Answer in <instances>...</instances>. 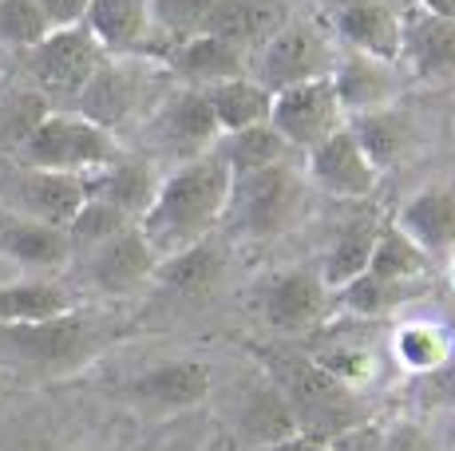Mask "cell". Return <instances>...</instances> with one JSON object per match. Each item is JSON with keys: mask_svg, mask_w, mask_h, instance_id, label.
Here are the masks:
<instances>
[{"mask_svg": "<svg viewBox=\"0 0 455 451\" xmlns=\"http://www.w3.org/2000/svg\"><path fill=\"white\" fill-rule=\"evenodd\" d=\"M226 198H230V167L218 151H210L166 170L151 210L135 226L143 230V238L151 241L159 257L179 254V249L218 233Z\"/></svg>", "mask_w": 455, "mask_h": 451, "instance_id": "1", "label": "cell"}, {"mask_svg": "<svg viewBox=\"0 0 455 451\" xmlns=\"http://www.w3.org/2000/svg\"><path fill=\"white\" fill-rule=\"evenodd\" d=\"M253 357H258V368L269 376V384L290 404L297 431H305V436L332 439L369 420V407L361 404V392L337 384L329 372H321L313 364L305 349H293L290 341H274V344H258Z\"/></svg>", "mask_w": 455, "mask_h": 451, "instance_id": "2", "label": "cell"}, {"mask_svg": "<svg viewBox=\"0 0 455 451\" xmlns=\"http://www.w3.org/2000/svg\"><path fill=\"white\" fill-rule=\"evenodd\" d=\"M313 210V186L301 167L277 162V167L253 170L230 178V198L218 233L234 241H269L297 230Z\"/></svg>", "mask_w": 455, "mask_h": 451, "instance_id": "3", "label": "cell"}, {"mask_svg": "<svg viewBox=\"0 0 455 451\" xmlns=\"http://www.w3.org/2000/svg\"><path fill=\"white\" fill-rule=\"evenodd\" d=\"M124 333L127 320L76 309V313L36 320V325H0V357L28 364L44 376H68L92 364Z\"/></svg>", "mask_w": 455, "mask_h": 451, "instance_id": "4", "label": "cell"}, {"mask_svg": "<svg viewBox=\"0 0 455 451\" xmlns=\"http://www.w3.org/2000/svg\"><path fill=\"white\" fill-rule=\"evenodd\" d=\"M171 88H174V80L159 59L108 56L100 67H95L92 80H87L80 99L72 103V111L84 119H92V123L103 127V131L119 135L131 123H143Z\"/></svg>", "mask_w": 455, "mask_h": 451, "instance_id": "5", "label": "cell"}, {"mask_svg": "<svg viewBox=\"0 0 455 451\" xmlns=\"http://www.w3.org/2000/svg\"><path fill=\"white\" fill-rule=\"evenodd\" d=\"M119 154H124L119 135L103 131L76 111H48L28 131V138L16 146L20 167L60 170V175H92V170L116 162Z\"/></svg>", "mask_w": 455, "mask_h": 451, "instance_id": "6", "label": "cell"}, {"mask_svg": "<svg viewBox=\"0 0 455 451\" xmlns=\"http://www.w3.org/2000/svg\"><path fill=\"white\" fill-rule=\"evenodd\" d=\"M253 313L274 341L313 336L332 313V293L321 281L317 265H290V270L266 277L253 293Z\"/></svg>", "mask_w": 455, "mask_h": 451, "instance_id": "7", "label": "cell"}, {"mask_svg": "<svg viewBox=\"0 0 455 451\" xmlns=\"http://www.w3.org/2000/svg\"><path fill=\"white\" fill-rule=\"evenodd\" d=\"M24 56H28L32 91H40L48 103H68L72 111V103L80 99V91L95 75V67L108 59V51L87 32V24H76V28H52Z\"/></svg>", "mask_w": 455, "mask_h": 451, "instance_id": "8", "label": "cell"}, {"mask_svg": "<svg viewBox=\"0 0 455 451\" xmlns=\"http://www.w3.org/2000/svg\"><path fill=\"white\" fill-rule=\"evenodd\" d=\"M143 138L159 154H171L174 167H179V162L214 151L222 131H218V119L210 111L206 91L174 83L159 99V107L143 119Z\"/></svg>", "mask_w": 455, "mask_h": 451, "instance_id": "9", "label": "cell"}, {"mask_svg": "<svg viewBox=\"0 0 455 451\" xmlns=\"http://www.w3.org/2000/svg\"><path fill=\"white\" fill-rule=\"evenodd\" d=\"M253 59H258L253 80H258L269 95H277L285 88H297V83L325 80L332 72V64H337V51H332L329 36L317 28V24L290 20Z\"/></svg>", "mask_w": 455, "mask_h": 451, "instance_id": "10", "label": "cell"}, {"mask_svg": "<svg viewBox=\"0 0 455 451\" xmlns=\"http://www.w3.org/2000/svg\"><path fill=\"white\" fill-rule=\"evenodd\" d=\"M269 127L285 138L290 151H313L321 138H329L337 127H345V111L332 91V80H309L285 88L269 103Z\"/></svg>", "mask_w": 455, "mask_h": 451, "instance_id": "11", "label": "cell"}, {"mask_svg": "<svg viewBox=\"0 0 455 451\" xmlns=\"http://www.w3.org/2000/svg\"><path fill=\"white\" fill-rule=\"evenodd\" d=\"M305 178L313 190H325L329 198H345V202H361L376 190L380 170L369 162L353 131L337 127L329 138H321L313 151H305Z\"/></svg>", "mask_w": 455, "mask_h": 451, "instance_id": "12", "label": "cell"}, {"mask_svg": "<svg viewBox=\"0 0 455 451\" xmlns=\"http://www.w3.org/2000/svg\"><path fill=\"white\" fill-rule=\"evenodd\" d=\"M155 265H159V254L151 249V241L143 238L139 226H127L124 233L100 241L95 249L84 254L87 281L100 293H108V297H131V293H139L143 285H151Z\"/></svg>", "mask_w": 455, "mask_h": 451, "instance_id": "13", "label": "cell"}, {"mask_svg": "<svg viewBox=\"0 0 455 451\" xmlns=\"http://www.w3.org/2000/svg\"><path fill=\"white\" fill-rule=\"evenodd\" d=\"M412 80L443 83L455 80V20L435 16L419 4L400 12V59Z\"/></svg>", "mask_w": 455, "mask_h": 451, "instance_id": "14", "label": "cell"}, {"mask_svg": "<svg viewBox=\"0 0 455 451\" xmlns=\"http://www.w3.org/2000/svg\"><path fill=\"white\" fill-rule=\"evenodd\" d=\"M131 400L151 407V412H190V407L206 404L214 392V368L198 357H179L151 364L131 380Z\"/></svg>", "mask_w": 455, "mask_h": 451, "instance_id": "15", "label": "cell"}, {"mask_svg": "<svg viewBox=\"0 0 455 451\" xmlns=\"http://www.w3.org/2000/svg\"><path fill=\"white\" fill-rule=\"evenodd\" d=\"M392 226L412 241L419 254L432 257L435 265H448V257L455 254V186L451 182L419 186L392 214Z\"/></svg>", "mask_w": 455, "mask_h": 451, "instance_id": "16", "label": "cell"}, {"mask_svg": "<svg viewBox=\"0 0 455 451\" xmlns=\"http://www.w3.org/2000/svg\"><path fill=\"white\" fill-rule=\"evenodd\" d=\"M329 80H332V91H337L345 119L364 115V111L396 107L400 91H404V72H400V64L361 56V51H340Z\"/></svg>", "mask_w": 455, "mask_h": 451, "instance_id": "17", "label": "cell"}, {"mask_svg": "<svg viewBox=\"0 0 455 451\" xmlns=\"http://www.w3.org/2000/svg\"><path fill=\"white\" fill-rule=\"evenodd\" d=\"M87 202V190L80 175H60V170H32L20 167L12 175V190H8V210L36 218L44 226H60L68 230L72 218Z\"/></svg>", "mask_w": 455, "mask_h": 451, "instance_id": "18", "label": "cell"}, {"mask_svg": "<svg viewBox=\"0 0 455 451\" xmlns=\"http://www.w3.org/2000/svg\"><path fill=\"white\" fill-rule=\"evenodd\" d=\"M163 175L166 170L155 159H147V154H119L116 162H108V167L92 170V175H80V178H84L87 198L116 206L119 214L139 222L151 210L155 194H159V186H163Z\"/></svg>", "mask_w": 455, "mask_h": 451, "instance_id": "19", "label": "cell"}, {"mask_svg": "<svg viewBox=\"0 0 455 451\" xmlns=\"http://www.w3.org/2000/svg\"><path fill=\"white\" fill-rule=\"evenodd\" d=\"M290 20H293L290 0H218L206 32L218 40H226V44H234L250 59V56H258Z\"/></svg>", "mask_w": 455, "mask_h": 451, "instance_id": "20", "label": "cell"}, {"mask_svg": "<svg viewBox=\"0 0 455 451\" xmlns=\"http://www.w3.org/2000/svg\"><path fill=\"white\" fill-rule=\"evenodd\" d=\"M332 32L345 51H361L372 59H400V12L388 0H345L332 16Z\"/></svg>", "mask_w": 455, "mask_h": 451, "instance_id": "21", "label": "cell"}, {"mask_svg": "<svg viewBox=\"0 0 455 451\" xmlns=\"http://www.w3.org/2000/svg\"><path fill=\"white\" fill-rule=\"evenodd\" d=\"M159 64L171 72V80L179 83V88H214V83H226V80H238V75H250V59L242 56L234 44H226V40L210 36V32H203V36L195 40H182V44H174L166 56L159 59Z\"/></svg>", "mask_w": 455, "mask_h": 451, "instance_id": "22", "label": "cell"}, {"mask_svg": "<svg viewBox=\"0 0 455 451\" xmlns=\"http://www.w3.org/2000/svg\"><path fill=\"white\" fill-rule=\"evenodd\" d=\"M0 254L12 257L24 270L56 273L72 262L76 249L68 241V230H60V226H44L36 218H24V214L0 210Z\"/></svg>", "mask_w": 455, "mask_h": 451, "instance_id": "23", "label": "cell"}, {"mask_svg": "<svg viewBox=\"0 0 455 451\" xmlns=\"http://www.w3.org/2000/svg\"><path fill=\"white\" fill-rule=\"evenodd\" d=\"M84 24L108 56H139L151 36V0H92Z\"/></svg>", "mask_w": 455, "mask_h": 451, "instance_id": "24", "label": "cell"}, {"mask_svg": "<svg viewBox=\"0 0 455 451\" xmlns=\"http://www.w3.org/2000/svg\"><path fill=\"white\" fill-rule=\"evenodd\" d=\"M353 138L361 143V151L369 154V162L376 170H388L412 151L416 143V127H412V115L404 107H384V111H364V115H348L345 119Z\"/></svg>", "mask_w": 455, "mask_h": 451, "instance_id": "25", "label": "cell"}, {"mask_svg": "<svg viewBox=\"0 0 455 451\" xmlns=\"http://www.w3.org/2000/svg\"><path fill=\"white\" fill-rule=\"evenodd\" d=\"M80 309V293L52 277H28V281L0 285V325H36Z\"/></svg>", "mask_w": 455, "mask_h": 451, "instance_id": "26", "label": "cell"}, {"mask_svg": "<svg viewBox=\"0 0 455 451\" xmlns=\"http://www.w3.org/2000/svg\"><path fill=\"white\" fill-rule=\"evenodd\" d=\"M234 423H238V436L246 439V451L269 447V444H277V439H285L297 431L290 404H285L282 392L269 384L266 372H258V380L246 388V396H242V404H238V420Z\"/></svg>", "mask_w": 455, "mask_h": 451, "instance_id": "27", "label": "cell"}, {"mask_svg": "<svg viewBox=\"0 0 455 451\" xmlns=\"http://www.w3.org/2000/svg\"><path fill=\"white\" fill-rule=\"evenodd\" d=\"M222 273H226V241L222 233H210V238L179 249V254L159 257L155 285L174 293H206L210 285L222 281Z\"/></svg>", "mask_w": 455, "mask_h": 451, "instance_id": "28", "label": "cell"}, {"mask_svg": "<svg viewBox=\"0 0 455 451\" xmlns=\"http://www.w3.org/2000/svg\"><path fill=\"white\" fill-rule=\"evenodd\" d=\"M392 360L396 368H404L408 376H432V372L448 368L455 357V341L448 333V325L427 317H412L392 333Z\"/></svg>", "mask_w": 455, "mask_h": 451, "instance_id": "29", "label": "cell"}, {"mask_svg": "<svg viewBox=\"0 0 455 451\" xmlns=\"http://www.w3.org/2000/svg\"><path fill=\"white\" fill-rule=\"evenodd\" d=\"M380 218H353L337 230V238L329 241L325 257H321V281H325L329 293L345 289L353 277H361L372 262V249H376V238H380Z\"/></svg>", "mask_w": 455, "mask_h": 451, "instance_id": "30", "label": "cell"}, {"mask_svg": "<svg viewBox=\"0 0 455 451\" xmlns=\"http://www.w3.org/2000/svg\"><path fill=\"white\" fill-rule=\"evenodd\" d=\"M218 0H151V36L139 56L163 59L182 40H195L210 28Z\"/></svg>", "mask_w": 455, "mask_h": 451, "instance_id": "31", "label": "cell"}, {"mask_svg": "<svg viewBox=\"0 0 455 451\" xmlns=\"http://www.w3.org/2000/svg\"><path fill=\"white\" fill-rule=\"evenodd\" d=\"M369 273L384 277V281H392V285H404V289H412V293H424L435 277V262L427 254H419L392 222H384L380 238H376V249H372Z\"/></svg>", "mask_w": 455, "mask_h": 451, "instance_id": "32", "label": "cell"}, {"mask_svg": "<svg viewBox=\"0 0 455 451\" xmlns=\"http://www.w3.org/2000/svg\"><path fill=\"white\" fill-rule=\"evenodd\" d=\"M206 99L218 119V131L234 135V131H246V127L269 123V103H274V95L261 88L253 75H238V80L206 88Z\"/></svg>", "mask_w": 455, "mask_h": 451, "instance_id": "33", "label": "cell"}, {"mask_svg": "<svg viewBox=\"0 0 455 451\" xmlns=\"http://www.w3.org/2000/svg\"><path fill=\"white\" fill-rule=\"evenodd\" d=\"M416 297L419 293L404 289V285H392V281H384V277L364 270L361 277H353L345 289L332 293V309L356 317V320H384V317L400 313L404 305H412Z\"/></svg>", "mask_w": 455, "mask_h": 451, "instance_id": "34", "label": "cell"}, {"mask_svg": "<svg viewBox=\"0 0 455 451\" xmlns=\"http://www.w3.org/2000/svg\"><path fill=\"white\" fill-rule=\"evenodd\" d=\"M305 352H309L313 364H317L321 372H329L337 384L353 388V392H361L364 384H372L376 372H380L376 352L364 341H356V336H329V341H313V344H305Z\"/></svg>", "mask_w": 455, "mask_h": 451, "instance_id": "35", "label": "cell"}, {"mask_svg": "<svg viewBox=\"0 0 455 451\" xmlns=\"http://www.w3.org/2000/svg\"><path fill=\"white\" fill-rule=\"evenodd\" d=\"M222 154V162L230 167V178L238 175H253V170H266V167H277V162H290V146L285 138L274 131L269 123H258V127H246V131H234V135H222L214 146Z\"/></svg>", "mask_w": 455, "mask_h": 451, "instance_id": "36", "label": "cell"}, {"mask_svg": "<svg viewBox=\"0 0 455 451\" xmlns=\"http://www.w3.org/2000/svg\"><path fill=\"white\" fill-rule=\"evenodd\" d=\"M127 226H135V222H131L127 214H119L116 206L87 198V202L80 206V214L72 218V226H68V241H72L76 254H87V249H95L100 241H108V238H116V233H124Z\"/></svg>", "mask_w": 455, "mask_h": 451, "instance_id": "37", "label": "cell"}, {"mask_svg": "<svg viewBox=\"0 0 455 451\" xmlns=\"http://www.w3.org/2000/svg\"><path fill=\"white\" fill-rule=\"evenodd\" d=\"M48 20H44L36 0H0V44L4 48H36L48 36Z\"/></svg>", "mask_w": 455, "mask_h": 451, "instance_id": "38", "label": "cell"}, {"mask_svg": "<svg viewBox=\"0 0 455 451\" xmlns=\"http://www.w3.org/2000/svg\"><path fill=\"white\" fill-rule=\"evenodd\" d=\"M380 451H440L432 431L416 420H392L380 431Z\"/></svg>", "mask_w": 455, "mask_h": 451, "instance_id": "39", "label": "cell"}, {"mask_svg": "<svg viewBox=\"0 0 455 451\" xmlns=\"http://www.w3.org/2000/svg\"><path fill=\"white\" fill-rule=\"evenodd\" d=\"M380 431H384L380 420H364V423H356V428L332 436L329 451H380Z\"/></svg>", "mask_w": 455, "mask_h": 451, "instance_id": "40", "label": "cell"}, {"mask_svg": "<svg viewBox=\"0 0 455 451\" xmlns=\"http://www.w3.org/2000/svg\"><path fill=\"white\" fill-rule=\"evenodd\" d=\"M36 4L44 20H48V28H76V24H84L92 0H36Z\"/></svg>", "mask_w": 455, "mask_h": 451, "instance_id": "41", "label": "cell"}, {"mask_svg": "<svg viewBox=\"0 0 455 451\" xmlns=\"http://www.w3.org/2000/svg\"><path fill=\"white\" fill-rule=\"evenodd\" d=\"M258 451H329V439H317V436H305V431H293V436L277 439L269 447H258Z\"/></svg>", "mask_w": 455, "mask_h": 451, "instance_id": "42", "label": "cell"}, {"mask_svg": "<svg viewBox=\"0 0 455 451\" xmlns=\"http://www.w3.org/2000/svg\"><path fill=\"white\" fill-rule=\"evenodd\" d=\"M412 4L427 8V12H435V16H448V20H455V0H412Z\"/></svg>", "mask_w": 455, "mask_h": 451, "instance_id": "43", "label": "cell"}, {"mask_svg": "<svg viewBox=\"0 0 455 451\" xmlns=\"http://www.w3.org/2000/svg\"><path fill=\"white\" fill-rule=\"evenodd\" d=\"M448 285H451V293H455V254L448 257Z\"/></svg>", "mask_w": 455, "mask_h": 451, "instance_id": "44", "label": "cell"}, {"mask_svg": "<svg viewBox=\"0 0 455 451\" xmlns=\"http://www.w3.org/2000/svg\"><path fill=\"white\" fill-rule=\"evenodd\" d=\"M0 380H4V368H0Z\"/></svg>", "mask_w": 455, "mask_h": 451, "instance_id": "45", "label": "cell"}, {"mask_svg": "<svg viewBox=\"0 0 455 451\" xmlns=\"http://www.w3.org/2000/svg\"><path fill=\"white\" fill-rule=\"evenodd\" d=\"M174 451H182V447H174Z\"/></svg>", "mask_w": 455, "mask_h": 451, "instance_id": "46", "label": "cell"}]
</instances>
